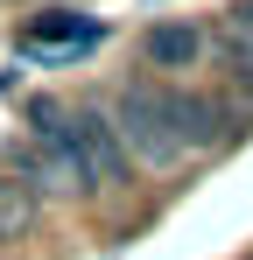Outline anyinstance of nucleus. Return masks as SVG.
Instances as JSON below:
<instances>
[{
    "label": "nucleus",
    "mask_w": 253,
    "mask_h": 260,
    "mask_svg": "<svg viewBox=\"0 0 253 260\" xmlns=\"http://www.w3.org/2000/svg\"><path fill=\"white\" fill-rule=\"evenodd\" d=\"M91 43H99V28H91L84 14H49V21H36V28L21 36L28 56H42V49H49V56H84Z\"/></svg>",
    "instance_id": "39448f33"
},
{
    "label": "nucleus",
    "mask_w": 253,
    "mask_h": 260,
    "mask_svg": "<svg viewBox=\"0 0 253 260\" xmlns=\"http://www.w3.org/2000/svg\"><path fill=\"white\" fill-rule=\"evenodd\" d=\"M225 127H232V113H225L218 99H204V91H176V141H183V155L225 141Z\"/></svg>",
    "instance_id": "20e7f679"
},
{
    "label": "nucleus",
    "mask_w": 253,
    "mask_h": 260,
    "mask_svg": "<svg viewBox=\"0 0 253 260\" xmlns=\"http://www.w3.org/2000/svg\"><path fill=\"white\" fill-rule=\"evenodd\" d=\"M113 134H120L126 162H148V169H169L183 162V141H176V85H134L113 91Z\"/></svg>",
    "instance_id": "f257e3e1"
},
{
    "label": "nucleus",
    "mask_w": 253,
    "mask_h": 260,
    "mask_svg": "<svg viewBox=\"0 0 253 260\" xmlns=\"http://www.w3.org/2000/svg\"><path fill=\"white\" fill-rule=\"evenodd\" d=\"M218 49H225V63H232V71L253 85V0L225 14V28H218Z\"/></svg>",
    "instance_id": "423d86ee"
},
{
    "label": "nucleus",
    "mask_w": 253,
    "mask_h": 260,
    "mask_svg": "<svg viewBox=\"0 0 253 260\" xmlns=\"http://www.w3.org/2000/svg\"><path fill=\"white\" fill-rule=\"evenodd\" d=\"M211 36L197 28V21H162V28H148V43H141V56L155 63V71H197L204 63Z\"/></svg>",
    "instance_id": "7ed1b4c3"
},
{
    "label": "nucleus",
    "mask_w": 253,
    "mask_h": 260,
    "mask_svg": "<svg viewBox=\"0 0 253 260\" xmlns=\"http://www.w3.org/2000/svg\"><path fill=\"white\" fill-rule=\"evenodd\" d=\"M64 120H71V155H78V183L84 190H120L134 162H126L120 134H113V113L106 106H64Z\"/></svg>",
    "instance_id": "f03ea898"
}]
</instances>
